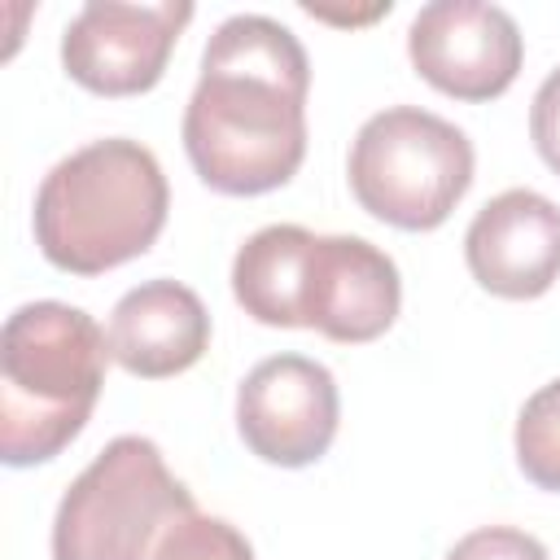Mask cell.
<instances>
[{
    "instance_id": "obj_14",
    "label": "cell",
    "mask_w": 560,
    "mask_h": 560,
    "mask_svg": "<svg viewBox=\"0 0 560 560\" xmlns=\"http://www.w3.org/2000/svg\"><path fill=\"white\" fill-rule=\"evenodd\" d=\"M153 560H254L249 538L228 525L223 516H184L166 529V538L158 542Z\"/></svg>"
},
{
    "instance_id": "obj_13",
    "label": "cell",
    "mask_w": 560,
    "mask_h": 560,
    "mask_svg": "<svg viewBox=\"0 0 560 560\" xmlns=\"http://www.w3.org/2000/svg\"><path fill=\"white\" fill-rule=\"evenodd\" d=\"M516 464L538 490L560 494V381L525 398L516 416Z\"/></svg>"
},
{
    "instance_id": "obj_16",
    "label": "cell",
    "mask_w": 560,
    "mask_h": 560,
    "mask_svg": "<svg viewBox=\"0 0 560 560\" xmlns=\"http://www.w3.org/2000/svg\"><path fill=\"white\" fill-rule=\"evenodd\" d=\"M529 136H534V149L538 158L560 175V70H551L538 92H534V105H529Z\"/></svg>"
},
{
    "instance_id": "obj_3",
    "label": "cell",
    "mask_w": 560,
    "mask_h": 560,
    "mask_svg": "<svg viewBox=\"0 0 560 560\" xmlns=\"http://www.w3.org/2000/svg\"><path fill=\"white\" fill-rule=\"evenodd\" d=\"M171 188L140 140L109 136L61 158L35 192V245L70 276L140 258L166 228Z\"/></svg>"
},
{
    "instance_id": "obj_4",
    "label": "cell",
    "mask_w": 560,
    "mask_h": 560,
    "mask_svg": "<svg viewBox=\"0 0 560 560\" xmlns=\"http://www.w3.org/2000/svg\"><path fill=\"white\" fill-rule=\"evenodd\" d=\"M192 512L197 503L162 451L140 433H122L61 494L52 560H153L166 529Z\"/></svg>"
},
{
    "instance_id": "obj_9",
    "label": "cell",
    "mask_w": 560,
    "mask_h": 560,
    "mask_svg": "<svg viewBox=\"0 0 560 560\" xmlns=\"http://www.w3.org/2000/svg\"><path fill=\"white\" fill-rule=\"evenodd\" d=\"M464 258L486 293L508 302L542 298L560 280V206L534 188L490 197L464 232Z\"/></svg>"
},
{
    "instance_id": "obj_11",
    "label": "cell",
    "mask_w": 560,
    "mask_h": 560,
    "mask_svg": "<svg viewBox=\"0 0 560 560\" xmlns=\"http://www.w3.org/2000/svg\"><path fill=\"white\" fill-rule=\"evenodd\" d=\"M210 346V311L179 280H144L109 315V354L122 372L162 381L188 372Z\"/></svg>"
},
{
    "instance_id": "obj_8",
    "label": "cell",
    "mask_w": 560,
    "mask_h": 560,
    "mask_svg": "<svg viewBox=\"0 0 560 560\" xmlns=\"http://www.w3.org/2000/svg\"><path fill=\"white\" fill-rule=\"evenodd\" d=\"M341 420L337 381L324 363L306 354H271L262 359L236 389V429L241 442L280 468L315 464Z\"/></svg>"
},
{
    "instance_id": "obj_5",
    "label": "cell",
    "mask_w": 560,
    "mask_h": 560,
    "mask_svg": "<svg viewBox=\"0 0 560 560\" xmlns=\"http://www.w3.org/2000/svg\"><path fill=\"white\" fill-rule=\"evenodd\" d=\"M472 184L468 136L416 105L372 114L350 144L354 201L402 232H433L451 219Z\"/></svg>"
},
{
    "instance_id": "obj_12",
    "label": "cell",
    "mask_w": 560,
    "mask_h": 560,
    "mask_svg": "<svg viewBox=\"0 0 560 560\" xmlns=\"http://www.w3.org/2000/svg\"><path fill=\"white\" fill-rule=\"evenodd\" d=\"M315 232L298 223L258 228L232 258V293L241 311L267 328H306V267H311Z\"/></svg>"
},
{
    "instance_id": "obj_2",
    "label": "cell",
    "mask_w": 560,
    "mask_h": 560,
    "mask_svg": "<svg viewBox=\"0 0 560 560\" xmlns=\"http://www.w3.org/2000/svg\"><path fill=\"white\" fill-rule=\"evenodd\" d=\"M109 332L66 302H26L0 332V459H57L88 424L109 363Z\"/></svg>"
},
{
    "instance_id": "obj_6",
    "label": "cell",
    "mask_w": 560,
    "mask_h": 560,
    "mask_svg": "<svg viewBox=\"0 0 560 560\" xmlns=\"http://www.w3.org/2000/svg\"><path fill=\"white\" fill-rule=\"evenodd\" d=\"M188 22L192 4L184 0H88L61 35V66L79 88L96 96H140L166 74L171 48Z\"/></svg>"
},
{
    "instance_id": "obj_10",
    "label": "cell",
    "mask_w": 560,
    "mask_h": 560,
    "mask_svg": "<svg viewBox=\"0 0 560 560\" xmlns=\"http://www.w3.org/2000/svg\"><path fill=\"white\" fill-rule=\"evenodd\" d=\"M402 306V280L385 249L363 236H315L302 319L328 341H376Z\"/></svg>"
},
{
    "instance_id": "obj_1",
    "label": "cell",
    "mask_w": 560,
    "mask_h": 560,
    "mask_svg": "<svg viewBox=\"0 0 560 560\" xmlns=\"http://www.w3.org/2000/svg\"><path fill=\"white\" fill-rule=\"evenodd\" d=\"M311 61L289 26L262 13L228 18L184 109V153L206 188L258 197L284 188L306 158Z\"/></svg>"
},
{
    "instance_id": "obj_7",
    "label": "cell",
    "mask_w": 560,
    "mask_h": 560,
    "mask_svg": "<svg viewBox=\"0 0 560 560\" xmlns=\"http://www.w3.org/2000/svg\"><path fill=\"white\" fill-rule=\"evenodd\" d=\"M407 57L429 88L455 101H494L516 83L525 39L499 4L433 0L411 18Z\"/></svg>"
},
{
    "instance_id": "obj_15",
    "label": "cell",
    "mask_w": 560,
    "mask_h": 560,
    "mask_svg": "<svg viewBox=\"0 0 560 560\" xmlns=\"http://www.w3.org/2000/svg\"><path fill=\"white\" fill-rule=\"evenodd\" d=\"M446 560H547V547L516 525H481L464 534Z\"/></svg>"
}]
</instances>
